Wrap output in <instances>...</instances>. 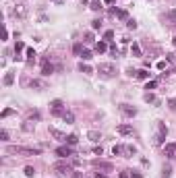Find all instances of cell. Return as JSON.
Wrapping results in <instances>:
<instances>
[{"label": "cell", "mask_w": 176, "mask_h": 178, "mask_svg": "<svg viewBox=\"0 0 176 178\" xmlns=\"http://www.w3.org/2000/svg\"><path fill=\"white\" fill-rule=\"evenodd\" d=\"M97 73H100L102 77L110 79V77H114V75H116V66H114L112 62H102V64L97 66Z\"/></svg>", "instance_id": "cell-1"}, {"label": "cell", "mask_w": 176, "mask_h": 178, "mask_svg": "<svg viewBox=\"0 0 176 178\" xmlns=\"http://www.w3.org/2000/svg\"><path fill=\"white\" fill-rule=\"evenodd\" d=\"M8 153H23V155H39V149H31V147H21V145H11L6 149Z\"/></svg>", "instance_id": "cell-2"}, {"label": "cell", "mask_w": 176, "mask_h": 178, "mask_svg": "<svg viewBox=\"0 0 176 178\" xmlns=\"http://www.w3.org/2000/svg\"><path fill=\"white\" fill-rule=\"evenodd\" d=\"M166 132H168L166 124H164V122H158V135H156V139H153V143H156V145H162L164 139H166Z\"/></svg>", "instance_id": "cell-3"}, {"label": "cell", "mask_w": 176, "mask_h": 178, "mask_svg": "<svg viewBox=\"0 0 176 178\" xmlns=\"http://www.w3.org/2000/svg\"><path fill=\"white\" fill-rule=\"evenodd\" d=\"M52 168H54V172H56V174H60V176L71 174V166H69V164H64V162H56Z\"/></svg>", "instance_id": "cell-4"}, {"label": "cell", "mask_w": 176, "mask_h": 178, "mask_svg": "<svg viewBox=\"0 0 176 178\" xmlns=\"http://www.w3.org/2000/svg\"><path fill=\"white\" fill-rule=\"evenodd\" d=\"M62 100H54V102H50V110H52V114L54 116H62L64 114V110H62Z\"/></svg>", "instance_id": "cell-5"}, {"label": "cell", "mask_w": 176, "mask_h": 178, "mask_svg": "<svg viewBox=\"0 0 176 178\" xmlns=\"http://www.w3.org/2000/svg\"><path fill=\"white\" fill-rule=\"evenodd\" d=\"M164 153H166V158H168V160H174V158H176V143H168V145H164Z\"/></svg>", "instance_id": "cell-6"}, {"label": "cell", "mask_w": 176, "mask_h": 178, "mask_svg": "<svg viewBox=\"0 0 176 178\" xmlns=\"http://www.w3.org/2000/svg\"><path fill=\"white\" fill-rule=\"evenodd\" d=\"M120 112H122L124 116H128V118H133V116L137 114V108L128 106V104H122V106H120Z\"/></svg>", "instance_id": "cell-7"}, {"label": "cell", "mask_w": 176, "mask_h": 178, "mask_svg": "<svg viewBox=\"0 0 176 178\" xmlns=\"http://www.w3.org/2000/svg\"><path fill=\"white\" fill-rule=\"evenodd\" d=\"M52 71H54V66L48 62V58L46 60H43V64H41V75L43 77H48V75H52Z\"/></svg>", "instance_id": "cell-8"}, {"label": "cell", "mask_w": 176, "mask_h": 178, "mask_svg": "<svg viewBox=\"0 0 176 178\" xmlns=\"http://www.w3.org/2000/svg\"><path fill=\"white\" fill-rule=\"evenodd\" d=\"M56 153L60 155V158H69V155H73V151H71V147H69V145L58 147V149H56Z\"/></svg>", "instance_id": "cell-9"}, {"label": "cell", "mask_w": 176, "mask_h": 178, "mask_svg": "<svg viewBox=\"0 0 176 178\" xmlns=\"http://www.w3.org/2000/svg\"><path fill=\"white\" fill-rule=\"evenodd\" d=\"M50 135L56 137L58 141H67V137H69V135H64V132H60L58 128H54V126H50Z\"/></svg>", "instance_id": "cell-10"}, {"label": "cell", "mask_w": 176, "mask_h": 178, "mask_svg": "<svg viewBox=\"0 0 176 178\" xmlns=\"http://www.w3.org/2000/svg\"><path fill=\"white\" fill-rule=\"evenodd\" d=\"M116 130L120 132V135H133V126H130V124H120Z\"/></svg>", "instance_id": "cell-11"}, {"label": "cell", "mask_w": 176, "mask_h": 178, "mask_svg": "<svg viewBox=\"0 0 176 178\" xmlns=\"http://www.w3.org/2000/svg\"><path fill=\"white\" fill-rule=\"evenodd\" d=\"M95 168L97 170H104V172H112V164H110V162H97Z\"/></svg>", "instance_id": "cell-12"}, {"label": "cell", "mask_w": 176, "mask_h": 178, "mask_svg": "<svg viewBox=\"0 0 176 178\" xmlns=\"http://www.w3.org/2000/svg\"><path fill=\"white\" fill-rule=\"evenodd\" d=\"M164 19H166V23H172V21H176V8H172V11H168Z\"/></svg>", "instance_id": "cell-13"}, {"label": "cell", "mask_w": 176, "mask_h": 178, "mask_svg": "<svg viewBox=\"0 0 176 178\" xmlns=\"http://www.w3.org/2000/svg\"><path fill=\"white\" fill-rule=\"evenodd\" d=\"M87 137H89L91 141H100V139H102V132H97V130H89V132H87Z\"/></svg>", "instance_id": "cell-14"}, {"label": "cell", "mask_w": 176, "mask_h": 178, "mask_svg": "<svg viewBox=\"0 0 176 178\" xmlns=\"http://www.w3.org/2000/svg\"><path fill=\"white\" fill-rule=\"evenodd\" d=\"M15 83V73H6L4 75V85L8 87V85H13Z\"/></svg>", "instance_id": "cell-15"}, {"label": "cell", "mask_w": 176, "mask_h": 178, "mask_svg": "<svg viewBox=\"0 0 176 178\" xmlns=\"http://www.w3.org/2000/svg\"><path fill=\"white\" fill-rule=\"evenodd\" d=\"M106 50H108L106 41H97V43H95V52H97V54H102V52H106Z\"/></svg>", "instance_id": "cell-16"}, {"label": "cell", "mask_w": 176, "mask_h": 178, "mask_svg": "<svg viewBox=\"0 0 176 178\" xmlns=\"http://www.w3.org/2000/svg\"><path fill=\"white\" fill-rule=\"evenodd\" d=\"M135 77H137V79H143V81H145V79H149V73H147L145 69H141V71H137V73H135Z\"/></svg>", "instance_id": "cell-17"}, {"label": "cell", "mask_w": 176, "mask_h": 178, "mask_svg": "<svg viewBox=\"0 0 176 178\" xmlns=\"http://www.w3.org/2000/svg\"><path fill=\"white\" fill-rule=\"evenodd\" d=\"M170 174H172V168H170L168 164H164V168H162V178H170Z\"/></svg>", "instance_id": "cell-18"}, {"label": "cell", "mask_w": 176, "mask_h": 178, "mask_svg": "<svg viewBox=\"0 0 176 178\" xmlns=\"http://www.w3.org/2000/svg\"><path fill=\"white\" fill-rule=\"evenodd\" d=\"M62 118H64V122H69V124H73V122H75L73 112H64V114H62Z\"/></svg>", "instance_id": "cell-19"}, {"label": "cell", "mask_w": 176, "mask_h": 178, "mask_svg": "<svg viewBox=\"0 0 176 178\" xmlns=\"http://www.w3.org/2000/svg\"><path fill=\"white\" fill-rule=\"evenodd\" d=\"M79 71H81V73H85V75H91V66L81 62V64H79Z\"/></svg>", "instance_id": "cell-20"}, {"label": "cell", "mask_w": 176, "mask_h": 178, "mask_svg": "<svg viewBox=\"0 0 176 178\" xmlns=\"http://www.w3.org/2000/svg\"><path fill=\"white\" fill-rule=\"evenodd\" d=\"M33 128H35V124H31V120H27V122L23 124V130H25V132H31Z\"/></svg>", "instance_id": "cell-21"}, {"label": "cell", "mask_w": 176, "mask_h": 178, "mask_svg": "<svg viewBox=\"0 0 176 178\" xmlns=\"http://www.w3.org/2000/svg\"><path fill=\"white\" fill-rule=\"evenodd\" d=\"M67 143H69V145H77V143H79L77 135H69V137H67Z\"/></svg>", "instance_id": "cell-22"}, {"label": "cell", "mask_w": 176, "mask_h": 178, "mask_svg": "<svg viewBox=\"0 0 176 178\" xmlns=\"http://www.w3.org/2000/svg\"><path fill=\"white\" fill-rule=\"evenodd\" d=\"M130 52H133L135 56H141V48H139V43H133V46H130Z\"/></svg>", "instance_id": "cell-23"}, {"label": "cell", "mask_w": 176, "mask_h": 178, "mask_svg": "<svg viewBox=\"0 0 176 178\" xmlns=\"http://www.w3.org/2000/svg\"><path fill=\"white\" fill-rule=\"evenodd\" d=\"M122 151H124V147H122V145H114V147H112V153H114V155H120Z\"/></svg>", "instance_id": "cell-24"}, {"label": "cell", "mask_w": 176, "mask_h": 178, "mask_svg": "<svg viewBox=\"0 0 176 178\" xmlns=\"http://www.w3.org/2000/svg\"><path fill=\"white\" fill-rule=\"evenodd\" d=\"M81 58H83V60H91V58H93V54H91L89 50H83V54H81Z\"/></svg>", "instance_id": "cell-25"}, {"label": "cell", "mask_w": 176, "mask_h": 178, "mask_svg": "<svg viewBox=\"0 0 176 178\" xmlns=\"http://www.w3.org/2000/svg\"><path fill=\"white\" fill-rule=\"evenodd\" d=\"M31 87H37V89H46V83H41V81H31Z\"/></svg>", "instance_id": "cell-26"}, {"label": "cell", "mask_w": 176, "mask_h": 178, "mask_svg": "<svg viewBox=\"0 0 176 178\" xmlns=\"http://www.w3.org/2000/svg\"><path fill=\"white\" fill-rule=\"evenodd\" d=\"M23 48H25V43H23V41H17V46H15V54L19 56V52L23 50Z\"/></svg>", "instance_id": "cell-27"}, {"label": "cell", "mask_w": 176, "mask_h": 178, "mask_svg": "<svg viewBox=\"0 0 176 178\" xmlns=\"http://www.w3.org/2000/svg\"><path fill=\"white\" fill-rule=\"evenodd\" d=\"M126 27H128V29H137V21L128 19V21H126Z\"/></svg>", "instance_id": "cell-28"}, {"label": "cell", "mask_w": 176, "mask_h": 178, "mask_svg": "<svg viewBox=\"0 0 176 178\" xmlns=\"http://www.w3.org/2000/svg\"><path fill=\"white\" fill-rule=\"evenodd\" d=\"M73 52H75V54H83V46H81V43H75V46H73Z\"/></svg>", "instance_id": "cell-29"}, {"label": "cell", "mask_w": 176, "mask_h": 178, "mask_svg": "<svg viewBox=\"0 0 176 178\" xmlns=\"http://www.w3.org/2000/svg\"><path fill=\"white\" fill-rule=\"evenodd\" d=\"M33 174H35V170H33L31 166H27V168H25V176H27V178H31Z\"/></svg>", "instance_id": "cell-30"}, {"label": "cell", "mask_w": 176, "mask_h": 178, "mask_svg": "<svg viewBox=\"0 0 176 178\" xmlns=\"http://www.w3.org/2000/svg\"><path fill=\"white\" fill-rule=\"evenodd\" d=\"M27 58H29V60L35 58V50H33V48H27Z\"/></svg>", "instance_id": "cell-31"}, {"label": "cell", "mask_w": 176, "mask_h": 178, "mask_svg": "<svg viewBox=\"0 0 176 178\" xmlns=\"http://www.w3.org/2000/svg\"><path fill=\"white\" fill-rule=\"evenodd\" d=\"M91 27H93V29H100V27H102V21H100V19L91 21Z\"/></svg>", "instance_id": "cell-32"}, {"label": "cell", "mask_w": 176, "mask_h": 178, "mask_svg": "<svg viewBox=\"0 0 176 178\" xmlns=\"http://www.w3.org/2000/svg\"><path fill=\"white\" fill-rule=\"evenodd\" d=\"M124 151H126V153H130V155H135V153H137V149H135L133 145H128V147H124Z\"/></svg>", "instance_id": "cell-33"}, {"label": "cell", "mask_w": 176, "mask_h": 178, "mask_svg": "<svg viewBox=\"0 0 176 178\" xmlns=\"http://www.w3.org/2000/svg\"><path fill=\"white\" fill-rule=\"evenodd\" d=\"M145 102L149 104V102H156V95L153 93H145Z\"/></svg>", "instance_id": "cell-34"}, {"label": "cell", "mask_w": 176, "mask_h": 178, "mask_svg": "<svg viewBox=\"0 0 176 178\" xmlns=\"http://www.w3.org/2000/svg\"><path fill=\"white\" fill-rule=\"evenodd\" d=\"M85 41H87V43H91V41H93V33H91V31H89V33H85Z\"/></svg>", "instance_id": "cell-35"}, {"label": "cell", "mask_w": 176, "mask_h": 178, "mask_svg": "<svg viewBox=\"0 0 176 178\" xmlns=\"http://www.w3.org/2000/svg\"><path fill=\"white\" fill-rule=\"evenodd\" d=\"M0 139H2V141H8V132H6V130H0Z\"/></svg>", "instance_id": "cell-36"}, {"label": "cell", "mask_w": 176, "mask_h": 178, "mask_svg": "<svg viewBox=\"0 0 176 178\" xmlns=\"http://www.w3.org/2000/svg\"><path fill=\"white\" fill-rule=\"evenodd\" d=\"M118 178H130V170H124V172H120V176Z\"/></svg>", "instance_id": "cell-37"}, {"label": "cell", "mask_w": 176, "mask_h": 178, "mask_svg": "<svg viewBox=\"0 0 176 178\" xmlns=\"http://www.w3.org/2000/svg\"><path fill=\"white\" fill-rule=\"evenodd\" d=\"M104 37H106V39H112V37H114V33H112V31H106V33H104Z\"/></svg>", "instance_id": "cell-38"}, {"label": "cell", "mask_w": 176, "mask_h": 178, "mask_svg": "<svg viewBox=\"0 0 176 178\" xmlns=\"http://www.w3.org/2000/svg\"><path fill=\"white\" fill-rule=\"evenodd\" d=\"M116 15H118V17H120V19H126V11H118V13H116Z\"/></svg>", "instance_id": "cell-39"}, {"label": "cell", "mask_w": 176, "mask_h": 178, "mask_svg": "<svg viewBox=\"0 0 176 178\" xmlns=\"http://www.w3.org/2000/svg\"><path fill=\"white\" fill-rule=\"evenodd\" d=\"M168 106H170L172 110H176V100H170V102H168Z\"/></svg>", "instance_id": "cell-40"}, {"label": "cell", "mask_w": 176, "mask_h": 178, "mask_svg": "<svg viewBox=\"0 0 176 178\" xmlns=\"http://www.w3.org/2000/svg\"><path fill=\"white\" fill-rule=\"evenodd\" d=\"M158 69H160V71H164V69H166V62H164V60H162V62H158Z\"/></svg>", "instance_id": "cell-41"}, {"label": "cell", "mask_w": 176, "mask_h": 178, "mask_svg": "<svg viewBox=\"0 0 176 178\" xmlns=\"http://www.w3.org/2000/svg\"><path fill=\"white\" fill-rule=\"evenodd\" d=\"M11 114H13V110L8 108V110H4V112H2V118H4V116H11Z\"/></svg>", "instance_id": "cell-42"}, {"label": "cell", "mask_w": 176, "mask_h": 178, "mask_svg": "<svg viewBox=\"0 0 176 178\" xmlns=\"http://www.w3.org/2000/svg\"><path fill=\"white\" fill-rule=\"evenodd\" d=\"M95 178H108L106 174H100V172H95Z\"/></svg>", "instance_id": "cell-43"}, {"label": "cell", "mask_w": 176, "mask_h": 178, "mask_svg": "<svg viewBox=\"0 0 176 178\" xmlns=\"http://www.w3.org/2000/svg\"><path fill=\"white\" fill-rule=\"evenodd\" d=\"M73 178H83V174H81V172H77V174H73Z\"/></svg>", "instance_id": "cell-44"}, {"label": "cell", "mask_w": 176, "mask_h": 178, "mask_svg": "<svg viewBox=\"0 0 176 178\" xmlns=\"http://www.w3.org/2000/svg\"><path fill=\"white\" fill-rule=\"evenodd\" d=\"M130 178H141V174H133V172H130Z\"/></svg>", "instance_id": "cell-45"}, {"label": "cell", "mask_w": 176, "mask_h": 178, "mask_svg": "<svg viewBox=\"0 0 176 178\" xmlns=\"http://www.w3.org/2000/svg\"><path fill=\"white\" fill-rule=\"evenodd\" d=\"M104 2H106V4H112V2H114V0H104Z\"/></svg>", "instance_id": "cell-46"}, {"label": "cell", "mask_w": 176, "mask_h": 178, "mask_svg": "<svg viewBox=\"0 0 176 178\" xmlns=\"http://www.w3.org/2000/svg\"><path fill=\"white\" fill-rule=\"evenodd\" d=\"M172 43H174V46H176V37H174V39H172Z\"/></svg>", "instance_id": "cell-47"}, {"label": "cell", "mask_w": 176, "mask_h": 178, "mask_svg": "<svg viewBox=\"0 0 176 178\" xmlns=\"http://www.w3.org/2000/svg\"><path fill=\"white\" fill-rule=\"evenodd\" d=\"M56 2H58V0H56Z\"/></svg>", "instance_id": "cell-48"}]
</instances>
